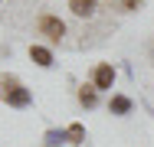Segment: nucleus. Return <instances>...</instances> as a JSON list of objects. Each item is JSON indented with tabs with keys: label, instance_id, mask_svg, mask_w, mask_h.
<instances>
[{
	"label": "nucleus",
	"instance_id": "1",
	"mask_svg": "<svg viewBox=\"0 0 154 147\" xmlns=\"http://www.w3.org/2000/svg\"><path fill=\"white\" fill-rule=\"evenodd\" d=\"M39 33L49 36V39H62L66 36V23H62L59 16H49L46 13V16H39Z\"/></svg>",
	"mask_w": 154,
	"mask_h": 147
},
{
	"label": "nucleus",
	"instance_id": "2",
	"mask_svg": "<svg viewBox=\"0 0 154 147\" xmlns=\"http://www.w3.org/2000/svg\"><path fill=\"white\" fill-rule=\"evenodd\" d=\"M33 101V95L26 92V88H20L13 79H10V88H7V105H13V108H26Z\"/></svg>",
	"mask_w": 154,
	"mask_h": 147
},
{
	"label": "nucleus",
	"instance_id": "3",
	"mask_svg": "<svg viewBox=\"0 0 154 147\" xmlns=\"http://www.w3.org/2000/svg\"><path fill=\"white\" fill-rule=\"evenodd\" d=\"M92 82H95V88H112V82H115V69H112L108 62L95 65V72H92Z\"/></svg>",
	"mask_w": 154,
	"mask_h": 147
},
{
	"label": "nucleus",
	"instance_id": "4",
	"mask_svg": "<svg viewBox=\"0 0 154 147\" xmlns=\"http://www.w3.org/2000/svg\"><path fill=\"white\" fill-rule=\"evenodd\" d=\"M95 7H98V0H69V10L75 16H92Z\"/></svg>",
	"mask_w": 154,
	"mask_h": 147
},
{
	"label": "nucleus",
	"instance_id": "5",
	"mask_svg": "<svg viewBox=\"0 0 154 147\" xmlns=\"http://www.w3.org/2000/svg\"><path fill=\"white\" fill-rule=\"evenodd\" d=\"M30 59L36 65H43V69H49L53 65V52L49 49H43V46H30Z\"/></svg>",
	"mask_w": 154,
	"mask_h": 147
},
{
	"label": "nucleus",
	"instance_id": "6",
	"mask_svg": "<svg viewBox=\"0 0 154 147\" xmlns=\"http://www.w3.org/2000/svg\"><path fill=\"white\" fill-rule=\"evenodd\" d=\"M79 101H82L85 108H95V101H98V95H95V85H82V88H79Z\"/></svg>",
	"mask_w": 154,
	"mask_h": 147
},
{
	"label": "nucleus",
	"instance_id": "7",
	"mask_svg": "<svg viewBox=\"0 0 154 147\" xmlns=\"http://www.w3.org/2000/svg\"><path fill=\"white\" fill-rule=\"evenodd\" d=\"M108 108H112L115 115H128V111H131V98H125V95H115Z\"/></svg>",
	"mask_w": 154,
	"mask_h": 147
},
{
	"label": "nucleus",
	"instance_id": "8",
	"mask_svg": "<svg viewBox=\"0 0 154 147\" xmlns=\"http://www.w3.org/2000/svg\"><path fill=\"white\" fill-rule=\"evenodd\" d=\"M66 137H69V141H72V144H79V141H82V137H85V128H82V124H72V128H69V131H66Z\"/></svg>",
	"mask_w": 154,
	"mask_h": 147
},
{
	"label": "nucleus",
	"instance_id": "9",
	"mask_svg": "<svg viewBox=\"0 0 154 147\" xmlns=\"http://www.w3.org/2000/svg\"><path fill=\"white\" fill-rule=\"evenodd\" d=\"M144 0H122V10H138Z\"/></svg>",
	"mask_w": 154,
	"mask_h": 147
}]
</instances>
